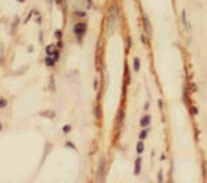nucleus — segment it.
<instances>
[{
  "label": "nucleus",
  "instance_id": "f03ea898",
  "mask_svg": "<svg viewBox=\"0 0 207 183\" xmlns=\"http://www.w3.org/2000/svg\"><path fill=\"white\" fill-rule=\"evenodd\" d=\"M86 29H87L86 24H83V22H79V24L75 25V28H73V32H75L76 36L82 37V36L84 35V33H86Z\"/></svg>",
  "mask_w": 207,
  "mask_h": 183
},
{
  "label": "nucleus",
  "instance_id": "9b49d317",
  "mask_svg": "<svg viewBox=\"0 0 207 183\" xmlns=\"http://www.w3.org/2000/svg\"><path fill=\"white\" fill-rule=\"evenodd\" d=\"M4 106H7V101L3 98H0V109H3Z\"/></svg>",
  "mask_w": 207,
  "mask_h": 183
},
{
  "label": "nucleus",
  "instance_id": "f257e3e1",
  "mask_svg": "<svg viewBox=\"0 0 207 183\" xmlns=\"http://www.w3.org/2000/svg\"><path fill=\"white\" fill-rule=\"evenodd\" d=\"M105 179V158H101L100 165H98V172H97V181L104 182Z\"/></svg>",
  "mask_w": 207,
  "mask_h": 183
},
{
  "label": "nucleus",
  "instance_id": "6e6552de",
  "mask_svg": "<svg viewBox=\"0 0 207 183\" xmlns=\"http://www.w3.org/2000/svg\"><path fill=\"white\" fill-rule=\"evenodd\" d=\"M134 70H135V72L140 70V59H138V58L134 59Z\"/></svg>",
  "mask_w": 207,
  "mask_h": 183
},
{
  "label": "nucleus",
  "instance_id": "4468645a",
  "mask_svg": "<svg viewBox=\"0 0 207 183\" xmlns=\"http://www.w3.org/2000/svg\"><path fill=\"white\" fill-rule=\"evenodd\" d=\"M145 136H146V130H144L140 135V139H145Z\"/></svg>",
  "mask_w": 207,
  "mask_h": 183
},
{
  "label": "nucleus",
  "instance_id": "a211bd4d",
  "mask_svg": "<svg viewBox=\"0 0 207 183\" xmlns=\"http://www.w3.org/2000/svg\"><path fill=\"white\" fill-rule=\"evenodd\" d=\"M0 130H2V124H0Z\"/></svg>",
  "mask_w": 207,
  "mask_h": 183
},
{
  "label": "nucleus",
  "instance_id": "9d476101",
  "mask_svg": "<svg viewBox=\"0 0 207 183\" xmlns=\"http://www.w3.org/2000/svg\"><path fill=\"white\" fill-rule=\"evenodd\" d=\"M54 62H55V58H46V64L49 65V66H53Z\"/></svg>",
  "mask_w": 207,
  "mask_h": 183
},
{
  "label": "nucleus",
  "instance_id": "dca6fc26",
  "mask_svg": "<svg viewBox=\"0 0 207 183\" xmlns=\"http://www.w3.org/2000/svg\"><path fill=\"white\" fill-rule=\"evenodd\" d=\"M18 2H21V3H24V2H25V0H18Z\"/></svg>",
  "mask_w": 207,
  "mask_h": 183
},
{
  "label": "nucleus",
  "instance_id": "1a4fd4ad",
  "mask_svg": "<svg viewBox=\"0 0 207 183\" xmlns=\"http://www.w3.org/2000/svg\"><path fill=\"white\" fill-rule=\"evenodd\" d=\"M137 151H138V153H142V151H144V143L141 141L137 143Z\"/></svg>",
  "mask_w": 207,
  "mask_h": 183
},
{
  "label": "nucleus",
  "instance_id": "423d86ee",
  "mask_svg": "<svg viewBox=\"0 0 207 183\" xmlns=\"http://www.w3.org/2000/svg\"><path fill=\"white\" fill-rule=\"evenodd\" d=\"M149 121H151V117H149V116H145L142 120H141V127H146V125L149 124Z\"/></svg>",
  "mask_w": 207,
  "mask_h": 183
},
{
  "label": "nucleus",
  "instance_id": "f3484780",
  "mask_svg": "<svg viewBox=\"0 0 207 183\" xmlns=\"http://www.w3.org/2000/svg\"><path fill=\"white\" fill-rule=\"evenodd\" d=\"M57 2H58V3H61V0H57Z\"/></svg>",
  "mask_w": 207,
  "mask_h": 183
},
{
  "label": "nucleus",
  "instance_id": "7ed1b4c3",
  "mask_svg": "<svg viewBox=\"0 0 207 183\" xmlns=\"http://www.w3.org/2000/svg\"><path fill=\"white\" fill-rule=\"evenodd\" d=\"M142 22H144V28H145L146 35L151 36V35H152V26H151V24H149L148 17H144V18H142Z\"/></svg>",
  "mask_w": 207,
  "mask_h": 183
},
{
  "label": "nucleus",
  "instance_id": "39448f33",
  "mask_svg": "<svg viewBox=\"0 0 207 183\" xmlns=\"http://www.w3.org/2000/svg\"><path fill=\"white\" fill-rule=\"evenodd\" d=\"M141 172V158L135 160V168H134V173L135 175H140Z\"/></svg>",
  "mask_w": 207,
  "mask_h": 183
},
{
  "label": "nucleus",
  "instance_id": "f8f14e48",
  "mask_svg": "<svg viewBox=\"0 0 207 183\" xmlns=\"http://www.w3.org/2000/svg\"><path fill=\"white\" fill-rule=\"evenodd\" d=\"M42 116H50V117H54V113H50V111H42Z\"/></svg>",
  "mask_w": 207,
  "mask_h": 183
},
{
  "label": "nucleus",
  "instance_id": "ddd939ff",
  "mask_svg": "<svg viewBox=\"0 0 207 183\" xmlns=\"http://www.w3.org/2000/svg\"><path fill=\"white\" fill-rule=\"evenodd\" d=\"M164 176H163V171H159V182H163Z\"/></svg>",
  "mask_w": 207,
  "mask_h": 183
},
{
  "label": "nucleus",
  "instance_id": "0eeeda50",
  "mask_svg": "<svg viewBox=\"0 0 207 183\" xmlns=\"http://www.w3.org/2000/svg\"><path fill=\"white\" fill-rule=\"evenodd\" d=\"M46 53L49 54V55H51V54H55V48H54V45H47V48H46Z\"/></svg>",
  "mask_w": 207,
  "mask_h": 183
},
{
  "label": "nucleus",
  "instance_id": "20e7f679",
  "mask_svg": "<svg viewBox=\"0 0 207 183\" xmlns=\"http://www.w3.org/2000/svg\"><path fill=\"white\" fill-rule=\"evenodd\" d=\"M182 22H184V26H185V29L188 30H191V26H189V22H188V18H186V11L184 10L182 11Z\"/></svg>",
  "mask_w": 207,
  "mask_h": 183
},
{
  "label": "nucleus",
  "instance_id": "2eb2a0df",
  "mask_svg": "<svg viewBox=\"0 0 207 183\" xmlns=\"http://www.w3.org/2000/svg\"><path fill=\"white\" fill-rule=\"evenodd\" d=\"M69 131H70V127H69V125H65V127H64V132H69Z\"/></svg>",
  "mask_w": 207,
  "mask_h": 183
}]
</instances>
